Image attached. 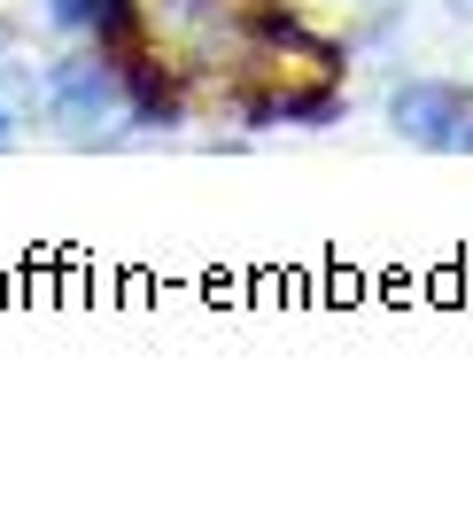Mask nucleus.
Here are the masks:
<instances>
[{
	"label": "nucleus",
	"mask_w": 473,
	"mask_h": 512,
	"mask_svg": "<svg viewBox=\"0 0 473 512\" xmlns=\"http://www.w3.org/2000/svg\"><path fill=\"white\" fill-rule=\"evenodd\" d=\"M16 140H24V101H8V94H0V156H8Z\"/></svg>",
	"instance_id": "nucleus-5"
},
{
	"label": "nucleus",
	"mask_w": 473,
	"mask_h": 512,
	"mask_svg": "<svg viewBox=\"0 0 473 512\" xmlns=\"http://www.w3.org/2000/svg\"><path fill=\"white\" fill-rule=\"evenodd\" d=\"M388 132L427 156H466L473 148V94L458 78H404L388 86Z\"/></svg>",
	"instance_id": "nucleus-2"
},
{
	"label": "nucleus",
	"mask_w": 473,
	"mask_h": 512,
	"mask_svg": "<svg viewBox=\"0 0 473 512\" xmlns=\"http://www.w3.org/2000/svg\"><path fill=\"white\" fill-rule=\"evenodd\" d=\"M39 24L63 47H109V55H125L132 39H148V0H39Z\"/></svg>",
	"instance_id": "nucleus-3"
},
{
	"label": "nucleus",
	"mask_w": 473,
	"mask_h": 512,
	"mask_svg": "<svg viewBox=\"0 0 473 512\" xmlns=\"http://www.w3.org/2000/svg\"><path fill=\"white\" fill-rule=\"evenodd\" d=\"M450 8H458V16H473V0H450Z\"/></svg>",
	"instance_id": "nucleus-6"
},
{
	"label": "nucleus",
	"mask_w": 473,
	"mask_h": 512,
	"mask_svg": "<svg viewBox=\"0 0 473 512\" xmlns=\"http://www.w3.org/2000/svg\"><path fill=\"white\" fill-rule=\"evenodd\" d=\"M466 156H473V148H466Z\"/></svg>",
	"instance_id": "nucleus-7"
},
{
	"label": "nucleus",
	"mask_w": 473,
	"mask_h": 512,
	"mask_svg": "<svg viewBox=\"0 0 473 512\" xmlns=\"http://www.w3.org/2000/svg\"><path fill=\"white\" fill-rule=\"evenodd\" d=\"M233 109H241V125H249V132H272V125L326 132V125H342V117H349V101L334 94V86H241Z\"/></svg>",
	"instance_id": "nucleus-4"
},
{
	"label": "nucleus",
	"mask_w": 473,
	"mask_h": 512,
	"mask_svg": "<svg viewBox=\"0 0 473 512\" xmlns=\"http://www.w3.org/2000/svg\"><path fill=\"white\" fill-rule=\"evenodd\" d=\"M32 117L63 148H117L132 140V78L109 47H63L32 78Z\"/></svg>",
	"instance_id": "nucleus-1"
}]
</instances>
